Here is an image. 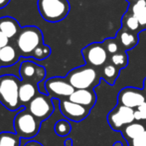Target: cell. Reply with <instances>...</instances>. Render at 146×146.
<instances>
[{"label": "cell", "mask_w": 146, "mask_h": 146, "mask_svg": "<svg viewBox=\"0 0 146 146\" xmlns=\"http://www.w3.org/2000/svg\"><path fill=\"white\" fill-rule=\"evenodd\" d=\"M146 130L145 126L140 122H132L130 124L126 125L122 130V135L126 140L130 141L134 139L135 137L139 136L141 133Z\"/></svg>", "instance_id": "18"}, {"label": "cell", "mask_w": 146, "mask_h": 146, "mask_svg": "<svg viewBox=\"0 0 146 146\" xmlns=\"http://www.w3.org/2000/svg\"><path fill=\"white\" fill-rule=\"evenodd\" d=\"M37 6L43 19L52 23L64 20L71 9L68 0H38Z\"/></svg>", "instance_id": "3"}, {"label": "cell", "mask_w": 146, "mask_h": 146, "mask_svg": "<svg viewBox=\"0 0 146 146\" xmlns=\"http://www.w3.org/2000/svg\"><path fill=\"white\" fill-rule=\"evenodd\" d=\"M145 96L140 90L134 87H125L120 90L117 96L119 105H124L130 108H137L145 102Z\"/></svg>", "instance_id": "12"}, {"label": "cell", "mask_w": 146, "mask_h": 146, "mask_svg": "<svg viewBox=\"0 0 146 146\" xmlns=\"http://www.w3.org/2000/svg\"><path fill=\"white\" fill-rule=\"evenodd\" d=\"M108 124L113 130L122 131L126 125L134 122V109L124 105H117L108 115Z\"/></svg>", "instance_id": "8"}, {"label": "cell", "mask_w": 146, "mask_h": 146, "mask_svg": "<svg viewBox=\"0 0 146 146\" xmlns=\"http://www.w3.org/2000/svg\"><path fill=\"white\" fill-rule=\"evenodd\" d=\"M54 130H55V133H56L58 136L65 137L71 133L72 125H71V123L68 120H66V119H61V120H58L56 122Z\"/></svg>", "instance_id": "22"}, {"label": "cell", "mask_w": 146, "mask_h": 146, "mask_svg": "<svg viewBox=\"0 0 146 146\" xmlns=\"http://www.w3.org/2000/svg\"><path fill=\"white\" fill-rule=\"evenodd\" d=\"M104 45V47H106L108 53L110 55L115 54V53H117L119 51L118 43H117L115 40H113V39H108V40H106Z\"/></svg>", "instance_id": "26"}, {"label": "cell", "mask_w": 146, "mask_h": 146, "mask_svg": "<svg viewBox=\"0 0 146 146\" xmlns=\"http://www.w3.org/2000/svg\"><path fill=\"white\" fill-rule=\"evenodd\" d=\"M43 44V33L36 26L22 27L14 39V45L23 58H32L34 51Z\"/></svg>", "instance_id": "2"}, {"label": "cell", "mask_w": 146, "mask_h": 146, "mask_svg": "<svg viewBox=\"0 0 146 146\" xmlns=\"http://www.w3.org/2000/svg\"><path fill=\"white\" fill-rule=\"evenodd\" d=\"M24 146H44L43 144H41L40 142L38 141H34V140H31V141H28Z\"/></svg>", "instance_id": "30"}, {"label": "cell", "mask_w": 146, "mask_h": 146, "mask_svg": "<svg viewBox=\"0 0 146 146\" xmlns=\"http://www.w3.org/2000/svg\"><path fill=\"white\" fill-rule=\"evenodd\" d=\"M110 61L117 68L122 69L126 67L127 63H128V58L124 51H118L115 54H112L110 56Z\"/></svg>", "instance_id": "23"}, {"label": "cell", "mask_w": 146, "mask_h": 146, "mask_svg": "<svg viewBox=\"0 0 146 146\" xmlns=\"http://www.w3.org/2000/svg\"><path fill=\"white\" fill-rule=\"evenodd\" d=\"M9 2H10V0H0V9L6 7V6L9 4Z\"/></svg>", "instance_id": "31"}, {"label": "cell", "mask_w": 146, "mask_h": 146, "mask_svg": "<svg viewBox=\"0 0 146 146\" xmlns=\"http://www.w3.org/2000/svg\"><path fill=\"white\" fill-rule=\"evenodd\" d=\"M41 123L28 109L20 110L16 114L13 121V126L15 133L21 139H32L39 133L41 128Z\"/></svg>", "instance_id": "4"}, {"label": "cell", "mask_w": 146, "mask_h": 146, "mask_svg": "<svg viewBox=\"0 0 146 146\" xmlns=\"http://www.w3.org/2000/svg\"><path fill=\"white\" fill-rule=\"evenodd\" d=\"M66 78L75 89L92 88L96 83H98V72L94 67L88 65L73 69L68 73Z\"/></svg>", "instance_id": "5"}, {"label": "cell", "mask_w": 146, "mask_h": 146, "mask_svg": "<svg viewBox=\"0 0 146 146\" xmlns=\"http://www.w3.org/2000/svg\"><path fill=\"white\" fill-rule=\"evenodd\" d=\"M119 70L120 69L117 68L116 66H114L113 64H108L102 69V77H104V79L108 84L113 85L115 83V80L117 79V77H118Z\"/></svg>", "instance_id": "21"}, {"label": "cell", "mask_w": 146, "mask_h": 146, "mask_svg": "<svg viewBox=\"0 0 146 146\" xmlns=\"http://www.w3.org/2000/svg\"><path fill=\"white\" fill-rule=\"evenodd\" d=\"M130 11L131 14L137 18L140 27L146 28V0H139L131 3Z\"/></svg>", "instance_id": "17"}, {"label": "cell", "mask_w": 146, "mask_h": 146, "mask_svg": "<svg viewBox=\"0 0 146 146\" xmlns=\"http://www.w3.org/2000/svg\"><path fill=\"white\" fill-rule=\"evenodd\" d=\"M123 25H124V27L127 30H129L131 32L137 31L140 28V24H139L137 18L131 13L129 15L124 16V18H123Z\"/></svg>", "instance_id": "24"}, {"label": "cell", "mask_w": 146, "mask_h": 146, "mask_svg": "<svg viewBox=\"0 0 146 146\" xmlns=\"http://www.w3.org/2000/svg\"><path fill=\"white\" fill-rule=\"evenodd\" d=\"M119 41L125 49H132L138 43V37L131 31H122L119 35Z\"/></svg>", "instance_id": "19"}, {"label": "cell", "mask_w": 146, "mask_h": 146, "mask_svg": "<svg viewBox=\"0 0 146 146\" xmlns=\"http://www.w3.org/2000/svg\"><path fill=\"white\" fill-rule=\"evenodd\" d=\"M53 98L46 93H39L32 101L26 106V109L29 110L40 121H45L53 114L55 110L54 104L52 101Z\"/></svg>", "instance_id": "7"}, {"label": "cell", "mask_w": 146, "mask_h": 146, "mask_svg": "<svg viewBox=\"0 0 146 146\" xmlns=\"http://www.w3.org/2000/svg\"><path fill=\"white\" fill-rule=\"evenodd\" d=\"M144 86L146 87V78H145V80H144Z\"/></svg>", "instance_id": "35"}, {"label": "cell", "mask_w": 146, "mask_h": 146, "mask_svg": "<svg viewBox=\"0 0 146 146\" xmlns=\"http://www.w3.org/2000/svg\"><path fill=\"white\" fill-rule=\"evenodd\" d=\"M128 3H133V2H136V1H139V0H126Z\"/></svg>", "instance_id": "34"}, {"label": "cell", "mask_w": 146, "mask_h": 146, "mask_svg": "<svg viewBox=\"0 0 146 146\" xmlns=\"http://www.w3.org/2000/svg\"><path fill=\"white\" fill-rule=\"evenodd\" d=\"M86 63L92 67H100L106 64L108 53L106 47L102 43H90L82 50Z\"/></svg>", "instance_id": "9"}, {"label": "cell", "mask_w": 146, "mask_h": 146, "mask_svg": "<svg viewBox=\"0 0 146 146\" xmlns=\"http://www.w3.org/2000/svg\"><path fill=\"white\" fill-rule=\"evenodd\" d=\"M21 79L12 74L0 76V103L10 111L22 107L19 99V87Z\"/></svg>", "instance_id": "1"}, {"label": "cell", "mask_w": 146, "mask_h": 146, "mask_svg": "<svg viewBox=\"0 0 146 146\" xmlns=\"http://www.w3.org/2000/svg\"><path fill=\"white\" fill-rule=\"evenodd\" d=\"M128 146H146V130L139 136L128 141Z\"/></svg>", "instance_id": "28"}, {"label": "cell", "mask_w": 146, "mask_h": 146, "mask_svg": "<svg viewBox=\"0 0 146 146\" xmlns=\"http://www.w3.org/2000/svg\"><path fill=\"white\" fill-rule=\"evenodd\" d=\"M64 144H65V146H73V140L70 138L66 139L65 142H64Z\"/></svg>", "instance_id": "32"}, {"label": "cell", "mask_w": 146, "mask_h": 146, "mask_svg": "<svg viewBox=\"0 0 146 146\" xmlns=\"http://www.w3.org/2000/svg\"><path fill=\"white\" fill-rule=\"evenodd\" d=\"M19 73L22 81L31 82L34 84H39L44 81L47 71L45 67L37 64L32 61H23L19 67Z\"/></svg>", "instance_id": "10"}, {"label": "cell", "mask_w": 146, "mask_h": 146, "mask_svg": "<svg viewBox=\"0 0 146 146\" xmlns=\"http://www.w3.org/2000/svg\"><path fill=\"white\" fill-rule=\"evenodd\" d=\"M50 55H51V48L48 45H45L43 43L42 45H40L34 51V53L32 55V58L36 59V60H44V59L48 58Z\"/></svg>", "instance_id": "25"}, {"label": "cell", "mask_w": 146, "mask_h": 146, "mask_svg": "<svg viewBox=\"0 0 146 146\" xmlns=\"http://www.w3.org/2000/svg\"><path fill=\"white\" fill-rule=\"evenodd\" d=\"M21 138L14 132H0V146H20Z\"/></svg>", "instance_id": "20"}, {"label": "cell", "mask_w": 146, "mask_h": 146, "mask_svg": "<svg viewBox=\"0 0 146 146\" xmlns=\"http://www.w3.org/2000/svg\"><path fill=\"white\" fill-rule=\"evenodd\" d=\"M20 58L21 55L15 45L8 44L7 46L0 49V68L15 65Z\"/></svg>", "instance_id": "15"}, {"label": "cell", "mask_w": 146, "mask_h": 146, "mask_svg": "<svg viewBox=\"0 0 146 146\" xmlns=\"http://www.w3.org/2000/svg\"><path fill=\"white\" fill-rule=\"evenodd\" d=\"M112 146H123L122 142H120V141H116V142H114V144Z\"/></svg>", "instance_id": "33"}, {"label": "cell", "mask_w": 146, "mask_h": 146, "mask_svg": "<svg viewBox=\"0 0 146 146\" xmlns=\"http://www.w3.org/2000/svg\"><path fill=\"white\" fill-rule=\"evenodd\" d=\"M134 118L136 121L146 120V101L134 110Z\"/></svg>", "instance_id": "27"}, {"label": "cell", "mask_w": 146, "mask_h": 146, "mask_svg": "<svg viewBox=\"0 0 146 146\" xmlns=\"http://www.w3.org/2000/svg\"><path fill=\"white\" fill-rule=\"evenodd\" d=\"M19 22L11 16H3L0 17V31L4 33L8 38L15 39L21 30Z\"/></svg>", "instance_id": "16"}, {"label": "cell", "mask_w": 146, "mask_h": 146, "mask_svg": "<svg viewBox=\"0 0 146 146\" xmlns=\"http://www.w3.org/2000/svg\"><path fill=\"white\" fill-rule=\"evenodd\" d=\"M39 93V85L21 80L19 87V99L22 106L26 107Z\"/></svg>", "instance_id": "14"}, {"label": "cell", "mask_w": 146, "mask_h": 146, "mask_svg": "<svg viewBox=\"0 0 146 146\" xmlns=\"http://www.w3.org/2000/svg\"><path fill=\"white\" fill-rule=\"evenodd\" d=\"M8 44H10V39L0 31V49L7 46Z\"/></svg>", "instance_id": "29"}, {"label": "cell", "mask_w": 146, "mask_h": 146, "mask_svg": "<svg viewBox=\"0 0 146 146\" xmlns=\"http://www.w3.org/2000/svg\"><path fill=\"white\" fill-rule=\"evenodd\" d=\"M59 108L61 113L66 118L74 122L83 121L85 118H87L90 112V108L71 101L70 99L60 100Z\"/></svg>", "instance_id": "11"}, {"label": "cell", "mask_w": 146, "mask_h": 146, "mask_svg": "<svg viewBox=\"0 0 146 146\" xmlns=\"http://www.w3.org/2000/svg\"><path fill=\"white\" fill-rule=\"evenodd\" d=\"M45 91L55 99H68L75 91V88L66 77H51L44 81Z\"/></svg>", "instance_id": "6"}, {"label": "cell", "mask_w": 146, "mask_h": 146, "mask_svg": "<svg viewBox=\"0 0 146 146\" xmlns=\"http://www.w3.org/2000/svg\"><path fill=\"white\" fill-rule=\"evenodd\" d=\"M68 99L92 109L96 102V95L92 88H88V89H76L74 91V93Z\"/></svg>", "instance_id": "13"}]
</instances>
